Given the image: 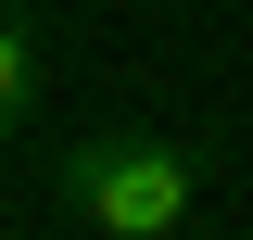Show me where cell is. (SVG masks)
Wrapping results in <instances>:
<instances>
[{"label":"cell","instance_id":"obj_1","mask_svg":"<svg viewBox=\"0 0 253 240\" xmlns=\"http://www.w3.org/2000/svg\"><path fill=\"white\" fill-rule=\"evenodd\" d=\"M63 215L101 240H177L203 215V164L177 139H89V152H63Z\"/></svg>","mask_w":253,"mask_h":240},{"label":"cell","instance_id":"obj_2","mask_svg":"<svg viewBox=\"0 0 253 240\" xmlns=\"http://www.w3.org/2000/svg\"><path fill=\"white\" fill-rule=\"evenodd\" d=\"M26 101H38V38H26V26H0V152L26 139Z\"/></svg>","mask_w":253,"mask_h":240}]
</instances>
